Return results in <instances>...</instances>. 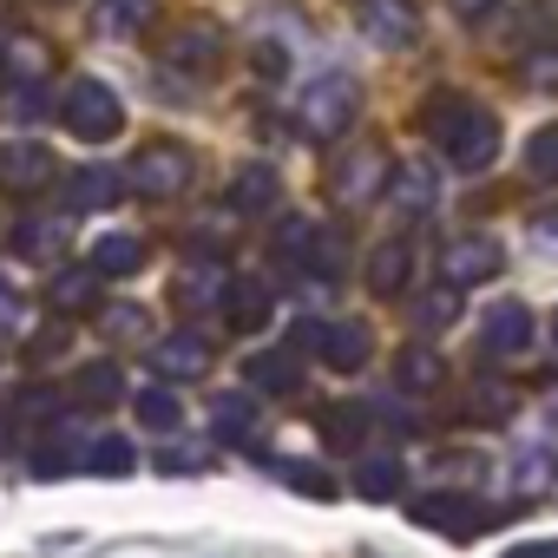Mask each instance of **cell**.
<instances>
[{"instance_id": "cell-1", "label": "cell", "mask_w": 558, "mask_h": 558, "mask_svg": "<svg viewBox=\"0 0 558 558\" xmlns=\"http://www.w3.org/2000/svg\"><path fill=\"white\" fill-rule=\"evenodd\" d=\"M421 125H427V138H434L460 171H486L493 151H499V119L480 112V106L460 99V93H434V99L421 106Z\"/></svg>"}, {"instance_id": "cell-2", "label": "cell", "mask_w": 558, "mask_h": 558, "mask_svg": "<svg viewBox=\"0 0 558 558\" xmlns=\"http://www.w3.org/2000/svg\"><path fill=\"white\" fill-rule=\"evenodd\" d=\"M355 112H362V86H355L349 73H323V80L303 86L296 125H303L310 138H342V132L355 125Z\"/></svg>"}, {"instance_id": "cell-3", "label": "cell", "mask_w": 558, "mask_h": 558, "mask_svg": "<svg viewBox=\"0 0 558 558\" xmlns=\"http://www.w3.org/2000/svg\"><path fill=\"white\" fill-rule=\"evenodd\" d=\"M60 125L73 132V138H119V125H125V106H119V93L106 86V80H93V73H80L66 93H60Z\"/></svg>"}, {"instance_id": "cell-4", "label": "cell", "mask_w": 558, "mask_h": 558, "mask_svg": "<svg viewBox=\"0 0 558 558\" xmlns=\"http://www.w3.org/2000/svg\"><path fill=\"white\" fill-rule=\"evenodd\" d=\"M125 184L145 197H178V191H191V151L184 145H145L125 165Z\"/></svg>"}, {"instance_id": "cell-5", "label": "cell", "mask_w": 558, "mask_h": 558, "mask_svg": "<svg viewBox=\"0 0 558 558\" xmlns=\"http://www.w3.org/2000/svg\"><path fill=\"white\" fill-rule=\"evenodd\" d=\"M506 269V250L493 236H453L440 250V283L447 290H473V283H493V276Z\"/></svg>"}, {"instance_id": "cell-6", "label": "cell", "mask_w": 558, "mask_h": 558, "mask_svg": "<svg viewBox=\"0 0 558 558\" xmlns=\"http://www.w3.org/2000/svg\"><path fill=\"white\" fill-rule=\"evenodd\" d=\"M388 151L381 145H349L342 158H336V171H329V191H336V204H368L381 184H388Z\"/></svg>"}, {"instance_id": "cell-7", "label": "cell", "mask_w": 558, "mask_h": 558, "mask_svg": "<svg viewBox=\"0 0 558 558\" xmlns=\"http://www.w3.org/2000/svg\"><path fill=\"white\" fill-rule=\"evenodd\" d=\"M303 349H316L329 368H342V375H355L362 362H368V336L362 329H349V323H303L296 329V355Z\"/></svg>"}, {"instance_id": "cell-8", "label": "cell", "mask_w": 558, "mask_h": 558, "mask_svg": "<svg viewBox=\"0 0 558 558\" xmlns=\"http://www.w3.org/2000/svg\"><path fill=\"white\" fill-rule=\"evenodd\" d=\"M414 519L434 525V532H447V538H473V532H486L499 512H480V499H466V493H427V499L414 506Z\"/></svg>"}, {"instance_id": "cell-9", "label": "cell", "mask_w": 558, "mask_h": 558, "mask_svg": "<svg viewBox=\"0 0 558 558\" xmlns=\"http://www.w3.org/2000/svg\"><path fill=\"white\" fill-rule=\"evenodd\" d=\"M355 21L375 47H408L421 34V14H414V0H355Z\"/></svg>"}, {"instance_id": "cell-10", "label": "cell", "mask_w": 558, "mask_h": 558, "mask_svg": "<svg viewBox=\"0 0 558 558\" xmlns=\"http://www.w3.org/2000/svg\"><path fill=\"white\" fill-rule=\"evenodd\" d=\"M480 342H486L493 362L525 355V349H532V310H525V303H493L486 323H480Z\"/></svg>"}, {"instance_id": "cell-11", "label": "cell", "mask_w": 558, "mask_h": 558, "mask_svg": "<svg viewBox=\"0 0 558 558\" xmlns=\"http://www.w3.org/2000/svg\"><path fill=\"white\" fill-rule=\"evenodd\" d=\"M368 427H375V414H368L362 401H329V408L316 414V434H323L329 453H362Z\"/></svg>"}, {"instance_id": "cell-12", "label": "cell", "mask_w": 558, "mask_h": 558, "mask_svg": "<svg viewBox=\"0 0 558 558\" xmlns=\"http://www.w3.org/2000/svg\"><path fill=\"white\" fill-rule=\"evenodd\" d=\"M217 60H223V34L217 27H178L165 40V66H178V73H210Z\"/></svg>"}, {"instance_id": "cell-13", "label": "cell", "mask_w": 558, "mask_h": 558, "mask_svg": "<svg viewBox=\"0 0 558 558\" xmlns=\"http://www.w3.org/2000/svg\"><path fill=\"white\" fill-rule=\"evenodd\" d=\"M408 276H414V243H408V236L375 243V256H368V290H375V296H401Z\"/></svg>"}, {"instance_id": "cell-14", "label": "cell", "mask_w": 558, "mask_h": 558, "mask_svg": "<svg viewBox=\"0 0 558 558\" xmlns=\"http://www.w3.org/2000/svg\"><path fill=\"white\" fill-rule=\"evenodd\" d=\"M388 191H395V204H401V210H414V217H421V210H434V204H440V171H434L427 158H408V165H395V171H388Z\"/></svg>"}, {"instance_id": "cell-15", "label": "cell", "mask_w": 558, "mask_h": 558, "mask_svg": "<svg viewBox=\"0 0 558 558\" xmlns=\"http://www.w3.org/2000/svg\"><path fill=\"white\" fill-rule=\"evenodd\" d=\"M151 362H158V375H165V381H197V375L210 368V349H204V336L178 329V336H165V342L151 349Z\"/></svg>"}, {"instance_id": "cell-16", "label": "cell", "mask_w": 558, "mask_h": 558, "mask_svg": "<svg viewBox=\"0 0 558 558\" xmlns=\"http://www.w3.org/2000/svg\"><path fill=\"white\" fill-rule=\"evenodd\" d=\"M125 395V375H119V362H86L73 381H66V401L73 408H112Z\"/></svg>"}, {"instance_id": "cell-17", "label": "cell", "mask_w": 558, "mask_h": 558, "mask_svg": "<svg viewBox=\"0 0 558 558\" xmlns=\"http://www.w3.org/2000/svg\"><path fill=\"white\" fill-rule=\"evenodd\" d=\"M119 197H125V178L106 171V165H86V171L66 178V204H73V210H106V204H119Z\"/></svg>"}, {"instance_id": "cell-18", "label": "cell", "mask_w": 558, "mask_h": 558, "mask_svg": "<svg viewBox=\"0 0 558 558\" xmlns=\"http://www.w3.org/2000/svg\"><path fill=\"white\" fill-rule=\"evenodd\" d=\"M250 388H269V395H296L303 388V355L296 349H269L250 362Z\"/></svg>"}, {"instance_id": "cell-19", "label": "cell", "mask_w": 558, "mask_h": 558, "mask_svg": "<svg viewBox=\"0 0 558 558\" xmlns=\"http://www.w3.org/2000/svg\"><path fill=\"white\" fill-rule=\"evenodd\" d=\"M223 323H230L236 336H256V329L269 323V290H263V283H230V290H223Z\"/></svg>"}, {"instance_id": "cell-20", "label": "cell", "mask_w": 558, "mask_h": 558, "mask_svg": "<svg viewBox=\"0 0 558 558\" xmlns=\"http://www.w3.org/2000/svg\"><path fill=\"white\" fill-rule=\"evenodd\" d=\"M145 269V243L138 236H99L93 243V276H138Z\"/></svg>"}, {"instance_id": "cell-21", "label": "cell", "mask_w": 558, "mask_h": 558, "mask_svg": "<svg viewBox=\"0 0 558 558\" xmlns=\"http://www.w3.org/2000/svg\"><path fill=\"white\" fill-rule=\"evenodd\" d=\"M276 204V171L269 165H243L230 178V210H269Z\"/></svg>"}, {"instance_id": "cell-22", "label": "cell", "mask_w": 558, "mask_h": 558, "mask_svg": "<svg viewBox=\"0 0 558 558\" xmlns=\"http://www.w3.org/2000/svg\"><path fill=\"white\" fill-rule=\"evenodd\" d=\"M210 434H217V440H250V434H256V401H250V395H217Z\"/></svg>"}, {"instance_id": "cell-23", "label": "cell", "mask_w": 558, "mask_h": 558, "mask_svg": "<svg viewBox=\"0 0 558 558\" xmlns=\"http://www.w3.org/2000/svg\"><path fill=\"white\" fill-rule=\"evenodd\" d=\"M0 178H8V191H27V184H47L53 178V158L40 145H14L8 158H0Z\"/></svg>"}, {"instance_id": "cell-24", "label": "cell", "mask_w": 558, "mask_h": 558, "mask_svg": "<svg viewBox=\"0 0 558 558\" xmlns=\"http://www.w3.org/2000/svg\"><path fill=\"white\" fill-rule=\"evenodd\" d=\"M145 21H151V0H106V8L93 14V27H99L106 40H132Z\"/></svg>"}, {"instance_id": "cell-25", "label": "cell", "mask_w": 558, "mask_h": 558, "mask_svg": "<svg viewBox=\"0 0 558 558\" xmlns=\"http://www.w3.org/2000/svg\"><path fill=\"white\" fill-rule=\"evenodd\" d=\"M223 290H230V283H223V269H217V263H197V269H184V276H178V303H184V310L223 303Z\"/></svg>"}, {"instance_id": "cell-26", "label": "cell", "mask_w": 558, "mask_h": 558, "mask_svg": "<svg viewBox=\"0 0 558 558\" xmlns=\"http://www.w3.org/2000/svg\"><path fill=\"white\" fill-rule=\"evenodd\" d=\"M60 236H66V230H60V217H47V210H27V217L14 223V250H21V256H47Z\"/></svg>"}, {"instance_id": "cell-27", "label": "cell", "mask_w": 558, "mask_h": 558, "mask_svg": "<svg viewBox=\"0 0 558 558\" xmlns=\"http://www.w3.org/2000/svg\"><path fill=\"white\" fill-rule=\"evenodd\" d=\"M355 493H362V499H395V493H401V460H395V453H375V460H362V473H355Z\"/></svg>"}, {"instance_id": "cell-28", "label": "cell", "mask_w": 558, "mask_h": 558, "mask_svg": "<svg viewBox=\"0 0 558 558\" xmlns=\"http://www.w3.org/2000/svg\"><path fill=\"white\" fill-rule=\"evenodd\" d=\"M93 303H99V276H93V269H66L60 283H53V310L80 316V310H93Z\"/></svg>"}, {"instance_id": "cell-29", "label": "cell", "mask_w": 558, "mask_h": 558, "mask_svg": "<svg viewBox=\"0 0 558 558\" xmlns=\"http://www.w3.org/2000/svg\"><path fill=\"white\" fill-rule=\"evenodd\" d=\"M395 375H401L408 395H427V388H440V355H434V349H401Z\"/></svg>"}, {"instance_id": "cell-30", "label": "cell", "mask_w": 558, "mask_h": 558, "mask_svg": "<svg viewBox=\"0 0 558 558\" xmlns=\"http://www.w3.org/2000/svg\"><path fill=\"white\" fill-rule=\"evenodd\" d=\"M525 178L558 184V125H538V132L525 138Z\"/></svg>"}, {"instance_id": "cell-31", "label": "cell", "mask_w": 558, "mask_h": 558, "mask_svg": "<svg viewBox=\"0 0 558 558\" xmlns=\"http://www.w3.org/2000/svg\"><path fill=\"white\" fill-rule=\"evenodd\" d=\"M178 414H184V408H178L171 388H145V395H138V421H145V427L165 434V427H178Z\"/></svg>"}, {"instance_id": "cell-32", "label": "cell", "mask_w": 558, "mask_h": 558, "mask_svg": "<svg viewBox=\"0 0 558 558\" xmlns=\"http://www.w3.org/2000/svg\"><path fill=\"white\" fill-rule=\"evenodd\" d=\"M551 473H558V466H551V453H545V447H532V453H519L512 486H519V493H545V486H551Z\"/></svg>"}, {"instance_id": "cell-33", "label": "cell", "mask_w": 558, "mask_h": 558, "mask_svg": "<svg viewBox=\"0 0 558 558\" xmlns=\"http://www.w3.org/2000/svg\"><path fill=\"white\" fill-rule=\"evenodd\" d=\"M310 263H316L323 276H342V230H316V243H310Z\"/></svg>"}, {"instance_id": "cell-34", "label": "cell", "mask_w": 558, "mask_h": 558, "mask_svg": "<svg viewBox=\"0 0 558 558\" xmlns=\"http://www.w3.org/2000/svg\"><path fill=\"white\" fill-rule=\"evenodd\" d=\"M93 473H125L132 466V447L125 440H93V460H86Z\"/></svg>"}, {"instance_id": "cell-35", "label": "cell", "mask_w": 558, "mask_h": 558, "mask_svg": "<svg viewBox=\"0 0 558 558\" xmlns=\"http://www.w3.org/2000/svg\"><path fill=\"white\" fill-rule=\"evenodd\" d=\"M290 486L310 493V499H336V480H329L323 466H290Z\"/></svg>"}, {"instance_id": "cell-36", "label": "cell", "mask_w": 558, "mask_h": 558, "mask_svg": "<svg viewBox=\"0 0 558 558\" xmlns=\"http://www.w3.org/2000/svg\"><path fill=\"white\" fill-rule=\"evenodd\" d=\"M525 80H532V93H558V53H551V47H545V53H532Z\"/></svg>"}, {"instance_id": "cell-37", "label": "cell", "mask_w": 558, "mask_h": 558, "mask_svg": "<svg viewBox=\"0 0 558 558\" xmlns=\"http://www.w3.org/2000/svg\"><path fill=\"white\" fill-rule=\"evenodd\" d=\"M310 243H316V223L310 217H290L283 223V256H310Z\"/></svg>"}, {"instance_id": "cell-38", "label": "cell", "mask_w": 558, "mask_h": 558, "mask_svg": "<svg viewBox=\"0 0 558 558\" xmlns=\"http://www.w3.org/2000/svg\"><path fill=\"white\" fill-rule=\"evenodd\" d=\"M21 316H27L21 290H14V283H0V336H8V329H21Z\"/></svg>"}, {"instance_id": "cell-39", "label": "cell", "mask_w": 558, "mask_h": 558, "mask_svg": "<svg viewBox=\"0 0 558 558\" xmlns=\"http://www.w3.org/2000/svg\"><path fill=\"white\" fill-rule=\"evenodd\" d=\"M106 329H112V336H145V316H138V310H112Z\"/></svg>"}, {"instance_id": "cell-40", "label": "cell", "mask_w": 558, "mask_h": 558, "mask_svg": "<svg viewBox=\"0 0 558 558\" xmlns=\"http://www.w3.org/2000/svg\"><path fill=\"white\" fill-rule=\"evenodd\" d=\"M256 66H263L269 80H276V73H283V66H290V53H283V47H276V40H263V47H256Z\"/></svg>"}, {"instance_id": "cell-41", "label": "cell", "mask_w": 558, "mask_h": 558, "mask_svg": "<svg viewBox=\"0 0 558 558\" xmlns=\"http://www.w3.org/2000/svg\"><path fill=\"white\" fill-rule=\"evenodd\" d=\"M21 414H27V421L53 414V395H47V388H27V395H21Z\"/></svg>"}, {"instance_id": "cell-42", "label": "cell", "mask_w": 558, "mask_h": 558, "mask_svg": "<svg viewBox=\"0 0 558 558\" xmlns=\"http://www.w3.org/2000/svg\"><path fill=\"white\" fill-rule=\"evenodd\" d=\"M532 243H558V210H532Z\"/></svg>"}, {"instance_id": "cell-43", "label": "cell", "mask_w": 558, "mask_h": 558, "mask_svg": "<svg viewBox=\"0 0 558 558\" xmlns=\"http://www.w3.org/2000/svg\"><path fill=\"white\" fill-rule=\"evenodd\" d=\"M158 466H171V473H197V453H191V447H171V453H158Z\"/></svg>"}, {"instance_id": "cell-44", "label": "cell", "mask_w": 558, "mask_h": 558, "mask_svg": "<svg viewBox=\"0 0 558 558\" xmlns=\"http://www.w3.org/2000/svg\"><path fill=\"white\" fill-rule=\"evenodd\" d=\"M447 8H453L460 21H480V14H493V8H499V0H447Z\"/></svg>"}, {"instance_id": "cell-45", "label": "cell", "mask_w": 558, "mask_h": 558, "mask_svg": "<svg viewBox=\"0 0 558 558\" xmlns=\"http://www.w3.org/2000/svg\"><path fill=\"white\" fill-rule=\"evenodd\" d=\"M421 323H434V329H440V323H453V296H440V303H421Z\"/></svg>"}, {"instance_id": "cell-46", "label": "cell", "mask_w": 558, "mask_h": 558, "mask_svg": "<svg viewBox=\"0 0 558 558\" xmlns=\"http://www.w3.org/2000/svg\"><path fill=\"white\" fill-rule=\"evenodd\" d=\"M512 558H551V545H519Z\"/></svg>"}, {"instance_id": "cell-47", "label": "cell", "mask_w": 558, "mask_h": 558, "mask_svg": "<svg viewBox=\"0 0 558 558\" xmlns=\"http://www.w3.org/2000/svg\"><path fill=\"white\" fill-rule=\"evenodd\" d=\"M551 342H558V316H551Z\"/></svg>"}, {"instance_id": "cell-48", "label": "cell", "mask_w": 558, "mask_h": 558, "mask_svg": "<svg viewBox=\"0 0 558 558\" xmlns=\"http://www.w3.org/2000/svg\"><path fill=\"white\" fill-rule=\"evenodd\" d=\"M551 558H558V545H551Z\"/></svg>"}, {"instance_id": "cell-49", "label": "cell", "mask_w": 558, "mask_h": 558, "mask_svg": "<svg viewBox=\"0 0 558 558\" xmlns=\"http://www.w3.org/2000/svg\"><path fill=\"white\" fill-rule=\"evenodd\" d=\"M60 8H66V0H60Z\"/></svg>"}]
</instances>
